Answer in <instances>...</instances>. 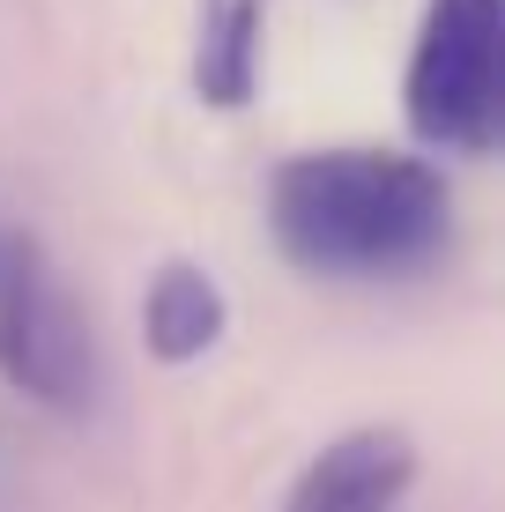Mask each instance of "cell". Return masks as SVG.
<instances>
[{"label": "cell", "instance_id": "1", "mask_svg": "<svg viewBox=\"0 0 505 512\" xmlns=\"http://www.w3.org/2000/svg\"><path fill=\"white\" fill-rule=\"evenodd\" d=\"M268 231L312 275H416L454 245V186L416 149H305L283 156L268 179Z\"/></svg>", "mask_w": 505, "mask_h": 512}, {"label": "cell", "instance_id": "2", "mask_svg": "<svg viewBox=\"0 0 505 512\" xmlns=\"http://www.w3.org/2000/svg\"><path fill=\"white\" fill-rule=\"evenodd\" d=\"M505 0H424L409 45L402 112L424 149L483 156L505 112Z\"/></svg>", "mask_w": 505, "mask_h": 512}, {"label": "cell", "instance_id": "3", "mask_svg": "<svg viewBox=\"0 0 505 512\" xmlns=\"http://www.w3.org/2000/svg\"><path fill=\"white\" fill-rule=\"evenodd\" d=\"M0 379L52 416H82L97 401L90 320L23 223H0Z\"/></svg>", "mask_w": 505, "mask_h": 512}, {"label": "cell", "instance_id": "4", "mask_svg": "<svg viewBox=\"0 0 505 512\" xmlns=\"http://www.w3.org/2000/svg\"><path fill=\"white\" fill-rule=\"evenodd\" d=\"M416 483V438L402 423H357L298 468L283 512H402Z\"/></svg>", "mask_w": 505, "mask_h": 512}, {"label": "cell", "instance_id": "5", "mask_svg": "<svg viewBox=\"0 0 505 512\" xmlns=\"http://www.w3.org/2000/svg\"><path fill=\"white\" fill-rule=\"evenodd\" d=\"M216 334H223V290H216V275L194 268V260H164L156 282L142 290V342H149V357L194 364V357L216 349Z\"/></svg>", "mask_w": 505, "mask_h": 512}, {"label": "cell", "instance_id": "6", "mask_svg": "<svg viewBox=\"0 0 505 512\" xmlns=\"http://www.w3.org/2000/svg\"><path fill=\"white\" fill-rule=\"evenodd\" d=\"M260 0H201L194 23V97L216 112H238L260 90Z\"/></svg>", "mask_w": 505, "mask_h": 512}]
</instances>
